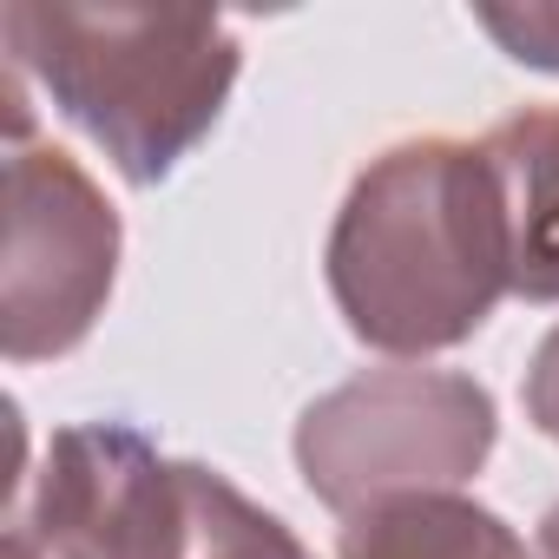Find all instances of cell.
Returning <instances> with one entry per match:
<instances>
[{"mask_svg":"<svg viewBox=\"0 0 559 559\" xmlns=\"http://www.w3.org/2000/svg\"><path fill=\"white\" fill-rule=\"evenodd\" d=\"M520 402H526V421L559 448V323L539 336V349H533V362H526V389H520Z\"/></svg>","mask_w":559,"mask_h":559,"instance_id":"cell-9","label":"cell"},{"mask_svg":"<svg viewBox=\"0 0 559 559\" xmlns=\"http://www.w3.org/2000/svg\"><path fill=\"white\" fill-rule=\"evenodd\" d=\"M336 559H533L526 539L467 493H402L343 520Z\"/></svg>","mask_w":559,"mask_h":559,"instance_id":"cell-6","label":"cell"},{"mask_svg":"<svg viewBox=\"0 0 559 559\" xmlns=\"http://www.w3.org/2000/svg\"><path fill=\"white\" fill-rule=\"evenodd\" d=\"M119 211L60 152L14 139L8 152V250H0V349L53 362L93 336L119 276Z\"/></svg>","mask_w":559,"mask_h":559,"instance_id":"cell-4","label":"cell"},{"mask_svg":"<svg viewBox=\"0 0 559 559\" xmlns=\"http://www.w3.org/2000/svg\"><path fill=\"white\" fill-rule=\"evenodd\" d=\"M493 395L461 369H362L317 395L297 421L310 493L356 520L402 493H461L493 454Z\"/></svg>","mask_w":559,"mask_h":559,"instance_id":"cell-3","label":"cell"},{"mask_svg":"<svg viewBox=\"0 0 559 559\" xmlns=\"http://www.w3.org/2000/svg\"><path fill=\"white\" fill-rule=\"evenodd\" d=\"M539 559H559V500L539 513Z\"/></svg>","mask_w":559,"mask_h":559,"instance_id":"cell-10","label":"cell"},{"mask_svg":"<svg viewBox=\"0 0 559 559\" xmlns=\"http://www.w3.org/2000/svg\"><path fill=\"white\" fill-rule=\"evenodd\" d=\"M178 559H310V546L276 513L243 500L224 474L185 461V552Z\"/></svg>","mask_w":559,"mask_h":559,"instance_id":"cell-7","label":"cell"},{"mask_svg":"<svg viewBox=\"0 0 559 559\" xmlns=\"http://www.w3.org/2000/svg\"><path fill=\"white\" fill-rule=\"evenodd\" d=\"M323 270L356 343L382 356L467 343L513 297L507 217L480 145L408 139L369 158L330 224Z\"/></svg>","mask_w":559,"mask_h":559,"instance_id":"cell-1","label":"cell"},{"mask_svg":"<svg viewBox=\"0 0 559 559\" xmlns=\"http://www.w3.org/2000/svg\"><path fill=\"white\" fill-rule=\"evenodd\" d=\"M8 73L34 80L132 185L171 178V165L224 119L243 47L217 14L165 8H40L0 14Z\"/></svg>","mask_w":559,"mask_h":559,"instance_id":"cell-2","label":"cell"},{"mask_svg":"<svg viewBox=\"0 0 559 559\" xmlns=\"http://www.w3.org/2000/svg\"><path fill=\"white\" fill-rule=\"evenodd\" d=\"M520 67H539V73H559V8H533V14H500V8H480L474 14Z\"/></svg>","mask_w":559,"mask_h":559,"instance_id":"cell-8","label":"cell"},{"mask_svg":"<svg viewBox=\"0 0 559 559\" xmlns=\"http://www.w3.org/2000/svg\"><path fill=\"white\" fill-rule=\"evenodd\" d=\"M0 559H47V552H34V539H21V533L8 526V546H0Z\"/></svg>","mask_w":559,"mask_h":559,"instance_id":"cell-11","label":"cell"},{"mask_svg":"<svg viewBox=\"0 0 559 559\" xmlns=\"http://www.w3.org/2000/svg\"><path fill=\"white\" fill-rule=\"evenodd\" d=\"M507 217L513 297L559 304V106H526L480 139Z\"/></svg>","mask_w":559,"mask_h":559,"instance_id":"cell-5","label":"cell"}]
</instances>
